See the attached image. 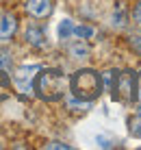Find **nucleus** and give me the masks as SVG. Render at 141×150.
Instances as JSON below:
<instances>
[{"mask_svg": "<svg viewBox=\"0 0 141 150\" xmlns=\"http://www.w3.org/2000/svg\"><path fill=\"white\" fill-rule=\"evenodd\" d=\"M67 52H70L72 59L82 61V59H89L91 48H89V44H87V39H74V41H70V46H67Z\"/></svg>", "mask_w": 141, "mask_h": 150, "instance_id": "7", "label": "nucleus"}, {"mask_svg": "<svg viewBox=\"0 0 141 150\" xmlns=\"http://www.w3.org/2000/svg\"><path fill=\"white\" fill-rule=\"evenodd\" d=\"M0 148H2V146H0Z\"/></svg>", "mask_w": 141, "mask_h": 150, "instance_id": "19", "label": "nucleus"}, {"mask_svg": "<svg viewBox=\"0 0 141 150\" xmlns=\"http://www.w3.org/2000/svg\"><path fill=\"white\" fill-rule=\"evenodd\" d=\"M24 39L28 41L33 48H37V50L48 48V37H46V33H44V28H41V26L30 24V26L26 28V33H24Z\"/></svg>", "mask_w": 141, "mask_h": 150, "instance_id": "6", "label": "nucleus"}, {"mask_svg": "<svg viewBox=\"0 0 141 150\" xmlns=\"http://www.w3.org/2000/svg\"><path fill=\"white\" fill-rule=\"evenodd\" d=\"M18 33V18L11 11H0V41H11Z\"/></svg>", "mask_w": 141, "mask_h": 150, "instance_id": "4", "label": "nucleus"}, {"mask_svg": "<svg viewBox=\"0 0 141 150\" xmlns=\"http://www.w3.org/2000/svg\"><path fill=\"white\" fill-rule=\"evenodd\" d=\"M130 18H133L135 24H139V26H141V0H137V4L133 7V13H130Z\"/></svg>", "mask_w": 141, "mask_h": 150, "instance_id": "14", "label": "nucleus"}, {"mask_svg": "<svg viewBox=\"0 0 141 150\" xmlns=\"http://www.w3.org/2000/svg\"><path fill=\"white\" fill-rule=\"evenodd\" d=\"M46 148H56V150H61V148H63V150H70V146H67V144H61V142H52V144H46Z\"/></svg>", "mask_w": 141, "mask_h": 150, "instance_id": "17", "label": "nucleus"}, {"mask_svg": "<svg viewBox=\"0 0 141 150\" xmlns=\"http://www.w3.org/2000/svg\"><path fill=\"white\" fill-rule=\"evenodd\" d=\"M11 96V76L0 70V102Z\"/></svg>", "mask_w": 141, "mask_h": 150, "instance_id": "9", "label": "nucleus"}, {"mask_svg": "<svg viewBox=\"0 0 141 150\" xmlns=\"http://www.w3.org/2000/svg\"><path fill=\"white\" fill-rule=\"evenodd\" d=\"M0 70L7 72V74L13 72V59H11V54H9L7 50H0Z\"/></svg>", "mask_w": 141, "mask_h": 150, "instance_id": "12", "label": "nucleus"}, {"mask_svg": "<svg viewBox=\"0 0 141 150\" xmlns=\"http://www.w3.org/2000/svg\"><path fill=\"white\" fill-rule=\"evenodd\" d=\"M135 102H141V72L135 79Z\"/></svg>", "mask_w": 141, "mask_h": 150, "instance_id": "15", "label": "nucleus"}, {"mask_svg": "<svg viewBox=\"0 0 141 150\" xmlns=\"http://www.w3.org/2000/svg\"><path fill=\"white\" fill-rule=\"evenodd\" d=\"M93 35H96V30H93L91 26H76L74 24V30H72V37H78V39H91Z\"/></svg>", "mask_w": 141, "mask_h": 150, "instance_id": "10", "label": "nucleus"}, {"mask_svg": "<svg viewBox=\"0 0 141 150\" xmlns=\"http://www.w3.org/2000/svg\"><path fill=\"white\" fill-rule=\"evenodd\" d=\"M67 85H70V91L74 98L85 100V102H93L102 94V74L96 70H89V68L76 70L70 76Z\"/></svg>", "mask_w": 141, "mask_h": 150, "instance_id": "2", "label": "nucleus"}, {"mask_svg": "<svg viewBox=\"0 0 141 150\" xmlns=\"http://www.w3.org/2000/svg\"><path fill=\"white\" fill-rule=\"evenodd\" d=\"M113 26L115 28H124L126 26V22H128V15H126V7H124V2H117V9L113 11Z\"/></svg>", "mask_w": 141, "mask_h": 150, "instance_id": "8", "label": "nucleus"}, {"mask_svg": "<svg viewBox=\"0 0 141 150\" xmlns=\"http://www.w3.org/2000/svg\"><path fill=\"white\" fill-rule=\"evenodd\" d=\"M33 91L46 102H56L67 91V76L59 68H39V74L33 79Z\"/></svg>", "mask_w": 141, "mask_h": 150, "instance_id": "1", "label": "nucleus"}, {"mask_svg": "<svg viewBox=\"0 0 141 150\" xmlns=\"http://www.w3.org/2000/svg\"><path fill=\"white\" fill-rule=\"evenodd\" d=\"M115 74V81H113L111 85V94L113 98H117V100L122 102H133L135 100V79H137V74L130 70H124V72H113Z\"/></svg>", "mask_w": 141, "mask_h": 150, "instance_id": "3", "label": "nucleus"}, {"mask_svg": "<svg viewBox=\"0 0 141 150\" xmlns=\"http://www.w3.org/2000/svg\"><path fill=\"white\" fill-rule=\"evenodd\" d=\"M72 30H74V22L72 20H63V22L59 24V37H61V41H67L72 37Z\"/></svg>", "mask_w": 141, "mask_h": 150, "instance_id": "11", "label": "nucleus"}, {"mask_svg": "<svg viewBox=\"0 0 141 150\" xmlns=\"http://www.w3.org/2000/svg\"><path fill=\"white\" fill-rule=\"evenodd\" d=\"M137 115L141 117V102H139V105H137Z\"/></svg>", "mask_w": 141, "mask_h": 150, "instance_id": "18", "label": "nucleus"}, {"mask_svg": "<svg viewBox=\"0 0 141 150\" xmlns=\"http://www.w3.org/2000/svg\"><path fill=\"white\" fill-rule=\"evenodd\" d=\"M130 126H128V131H130V135L133 137H141V117L137 115V117H133V120L128 122Z\"/></svg>", "mask_w": 141, "mask_h": 150, "instance_id": "13", "label": "nucleus"}, {"mask_svg": "<svg viewBox=\"0 0 141 150\" xmlns=\"http://www.w3.org/2000/svg\"><path fill=\"white\" fill-rule=\"evenodd\" d=\"M130 44H133V48L141 54V35H133V37H130Z\"/></svg>", "mask_w": 141, "mask_h": 150, "instance_id": "16", "label": "nucleus"}, {"mask_svg": "<svg viewBox=\"0 0 141 150\" xmlns=\"http://www.w3.org/2000/svg\"><path fill=\"white\" fill-rule=\"evenodd\" d=\"M24 9L28 15H33L35 20H46L52 15V0H26Z\"/></svg>", "mask_w": 141, "mask_h": 150, "instance_id": "5", "label": "nucleus"}]
</instances>
